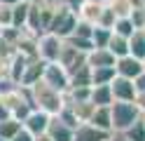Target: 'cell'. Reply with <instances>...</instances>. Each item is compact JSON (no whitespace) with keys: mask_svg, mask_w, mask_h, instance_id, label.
Here are the masks:
<instances>
[{"mask_svg":"<svg viewBox=\"0 0 145 141\" xmlns=\"http://www.w3.org/2000/svg\"><path fill=\"white\" fill-rule=\"evenodd\" d=\"M26 92H28V99L33 106L42 113H47V115H59L66 106V94L49 87L44 80H38L35 85L26 87Z\"/></svg>","mask_w":145,"mask_h":141,"instance_id":"6da1fadb","label":"cell"},{"mask_svg":"<svg viewBox=\"0 0 145 141\" xmlns=\"http://www.w3.org/2000/svg\"><path fill=\"white\" fill-rule=\"evenodd\" d=\"M77 21L80 19H77L75 9H72L70 5H66V3H59V5H54V17H52V24H49L47 33L66 40V38H70L72 33H75Z\"/></svg>","mask_w":145,"mask_h":141,"instance_id":"7a4b0ae2","label":"cell"},{"mask_svg":"<svg viewBox=\"0 0 145 141\" xmlns=\"http://www.w3.org/2000/svg\"><path fill=\"white\" fill-rule=\"evenodd\" d=\"M110 115H112V132H126L143 113L136 106V101H112Z\"/></svg>","mask_w":145,"mask_h":141,"instance_id":"3957f363","label":"cell"},{"mask_svg":"<svg viewBox=\"0 0 145 141\" xmlns=\"http://www.w3.org/2000/svg\"><path fill=\"white\" fill-rule=\"evenodd\" d=\"M61 50H63V40H61V38L52 35V33H42L38 38V56L42 61H47V64L59 61Z\"/></svg>","mask_w":145,"mask_h":141,"instance_id":"277c9868","label":"cell"},{"mask_svg":"<svg viewBox=\"0 0 145 141\" xmlns=\"http://www.w3.org/2000/svg\"><path fill=\"white\" fill-rule=\"evenodd\" d=\"M42 80L47 82L49 87L59 89V92H63V94H66L68 87H70V75H68V71L63 68L59 61H54V64H47V66H44V75H42Z\"/></svg>","mask_w":145,"mask_h":141,"instance_id":"5b68a950","label":"cell"},{"mask_svg":"<svg viewBox=\"0 0 145 141\" xmlns=\"http://www.w3.org/2000/svg\"><path fill=\"white\" fill-rule=\"evenodd\" d=\"M59 64H61L63 68L68 71V75H70L72 71H77L80 66L87 64V54L80 52V50H75L72 45H68L66 40H63V50H61V56H59Z\"/></svg>","mask_w":145,"mask_h":141,"instance_id":"8992f818","label":"cell"},{"mask_svg":"<svg viewBox=\"0 0 145 141\" xmlns=\"http://www.w3.org/2000/svg\"><path fill=\"white\" fill-rule=\"evenodd\" d=\"M143 71H145V64L140 59H136V56H131V54H126V56H122V59L115 61V73L120 75V78L136 80Z\"/></svg>","mask_w":145,"mask_h":141,"instance_id":"52a82bcc","label":"cell"},{"mask_svg":"<svg viewBox=\"0 0 145 141\" xmlns=\"http://www.w3.org/2000/svg\"><path fill=\"white\" fill-rule=\"evenodd\" d=\"M110 89H112V99L115 101H136V94H138L133 80L120 78V75H115V80L110 82Z\"/></svg>","mask_w":145,"mask_h":141,"instance_id":"ba28073f","label":"cell"},{"mask_svg":"<svg viewBox=\"0 0 145 141\" xmlns=\"http://www.w3.org/2000/svg\"><path fill=\"white\" fill-rule=\"evenodd\" d=\"M49 122H52V115H47V113H42V111L35 108L31 115L24 120V129H26V132H31L33 136H40V134H47Z\"/></svg>","mask_w":145,"mask_h":141,"instance_id":"9c48e42d","label":"cell"},{"mask_svg":"<svg viewBox=\"0 0 145 141\" xmlns=\"http://www.w3.org/2000/svg\"><path fill=\"white\" fill-rule=\"evenodd\" d=\"M110 139V132H103L94 127L91 122H82V125L75 127V134H72V141H108Z\"/></svg>","mask_w":145,"mask_h":141,"instance_id":"30bf717a","label":"cell"},{"mask_svg":"<svg viewBox=\"0 0 145 141\" xmlns=\"http://www.w3.org/2000/svg\"><path fill=\"white\" fill-rule=\"evenodd\" d=\"M44 66H47V61H42L40 56H38V59H31L28 64H26V71H24V75H21L19 87H31V85H35L38 80H42Z\"/></svg>","mask_w":145,"mask_h":141,"instance_id":"8fae6325","label":"cell"},{"mask_svg":"<svg viewBox=\"0 0 145 141\" xmlns=\"http://www.w3.org/2000/svg\"><path fill=\"white\" fill-rule=\"evenodd\" d=\"M47 134H49L52 141H72V134H75V129L68 127L66 122H61L56 115H52V122H49Z\"/></svg>","mask_w":145,"mask_h":141,"instance_id":"7c38bea8","label":"cell"},{"mask_svg":"<svg viewBox=\"0 0 145 141\" xmlns=\"http://www.w3.org/2000/svg\"><path fill=\"white\" fill-rule=\"evenodd\" d=\"M28 9H31L28 0H19L16 5H12V28H16V31H26V24H28Z\"/></svg>","mask_w":145,"mask_h":141,"instance_id":"4fadbf2b","label":"cell"},{"mask_svg":"<svg viewBox=\"0 0 145 141\" xmlns=\"http://www.w3.org/2000/svg\"><path fill=\"white\" fill-rule=\"evenodd\" d=\"M115 56L105 50V47H94L91 52L87 54V64L91 68H101V66H115Z\"/></svg>","mask_w":145,"mask_h":141,"instance_id":"5bb4252c","label":"cell"},{"mask_svg":"<svg viewBox=\"0 0 145 141\" xmlns=\"http://www.w3.org/2000/svg\"><path fill=\"white\" fill-rule=\"evenodd\" d=\"M91 122L94 127L103 129V132H110L112 134V115H110V106H96L94 115H91Z\"/></svg>","mask_w":145,"mask_h":141,"instance_id":"9a60e30c","label":"cell"},{"mask_svg":"<svg viewBox=\"0 0 145 141\" xmlns=\"http://www.w3.org/2000/svg\"><path fill=\"white\" fill-rule=\"evenodd\" d=\"M101 9H103V5L82 3V5L77 7V19H80V21L91 24V26H96V24H98V17H101Z\"/></svg>","mask_w":145,"mask_h":141,"instance_id":"2e32d148","label":"cell"},{"mask_svg":"<svg viewBox=\"0 0 145 141\" xmlns=\"http://www.w3.org/2000/svg\"><path fill=\"white\" fill-rule=\"evenodd\" d=\"M129 54L145 61V31H133L129 38Z\"/></svg>","mask_w":145,"mask_h":141,"instance_id":"e0dca14e","label":"cell"},{"mask_svg":"<svg viewBox=\"0 0 145 141\" xmlns=\"http://www.w3.org/2000/svg\"><path fill=\"white\" fill-rule=\"evenodd\" d=\"M115 99H112V89L110 85H94L91 87V103L96 106H110Z\"/></svg>","mask_w":145,"mask_h":141,"instance_id":"ac0fdd59","label":"cell"},{"mask_svg":"<svg viewBox=\"0 0 145 141\" xmlns=\"http://www.w3.org/2000/svg\"><path fill=\"white\" fill-rule=\"evenodd\" d=\"M68 106L72 108V113H75L80 125H82V122H89L91 115H94V111H96V103H91V101H77V103H68Z\"/></svg>","mask_w":145,"mask_h":141,"instance_id":"d6986e66","label":"cell"},{"mask_svg":"<svg viewBox=\"0 0 145 141\" xmlns=\"http://www.w3.org/2000/svg\"><path fill=\"white\" fill-rule=\"evenodd\" d=\"M105 50L110 52L115 59H122V56L129 54V38H122V35H115L112 33V38H110V42H108Z\"/></svg>","mask_w":145,"mask_h":141,"instance_id":"ffe728a7","label":"cell"},{"mask_svg":"<svg viewBox=\"0 0 145 141\" xmlns=\"http://www.w3.org/2000/svg\"><path fill=\"white\" fill-rule=\"evenodd\" d=\"M91 68V66H89ZM115 66H101V68H91V87L94 85H110L115 80Z\"/></svg>","mask_w":145,"mask_h":141,"instance_id":"44dd1931","label":"cell"},{"mask_svg":"<svg viewBox=\"0 0 145 141\" xmlns=\"http://www.w3.org/2000/svg\"><path fill=\"white\" fill-rule=\"evenodd\" d=\"M70 87H91V68H89V64L80 66L77 71L70 73Z\"/></svg>","mask_w":145,"mask_h":141,"instance_id":"7402d4cb","label":"cell"},{"mask_svg":"<svg viewBox=\"0 0 145 141\" xmlns=\"http://www.w3.org/2000/svg\"><path fill=\"white\" fill-rule=\"evenodd\" d=\"M21 122L16 120V118H10V120H5V122H0V139H7V141H12L16 134L21 132Z\"/></svg>","mask_w":145,"mask_h":141,"instance_id":"603a6c76","label":"cell"},{"mask_svg":"<svg viewBox=\"0 0 145 141\" xmlns=\"http://www.w3.org/2000/svg\"><path fill=\"white\" fill-rule=\"evenodd\" d=\"M122 134L129 139V141H145V120H143V115L136 120L126 132H122Z\"/></svg>","mask_w":145,"mask_h":141,"instance_id":"cb8c5ba5","label":"cell"},{"mask_svg":"<svg viewBox=\"0 0 145 141\" xmlns=\"http://www.w3.org/2000/svg\"><path fill=\"white\" fill-rule=\"evenodd\" d=\"M108 5L112 7V12H115V17H117V19H129L131 9H133L131 0H110Z\"/></svg>","mask_w":145,"mask_h":141,"instance_id":"d4e9b609","label":"cell"},{"mask_svg":"<svg viewBox=\"0 0 145 141\" xmlns=\"http://www.w3.org/2000/svg\"><path fill=\"white\" fill-rule=\"evenodd\" d=\"M115 21H117V17H115V12H112V7L110 5H103V9H101V17H98V28H108V31H112V26H115Z\"/></svg>","mask_w":145,"mask_h":141,"instance_id":"484cf974","label":"cell"},{"mask_svg":"<svg viewBox=\"0 0 145 141\" xmlns=\"http://www.w3.org/2000/svg\"><path fill=\"white\" fill-rule=\"evenodd\" d=\"M110 38H112V31L94 26V33H91V42H94V47H108Z\"/></svg>","mask_w":145,"mask_h":141,"instance_id":"4316f807","label":"cell"},{"mask_svg":"<svg viewBox=\"0 0 145 141\" xmlns=\"http://www.w3.org/2000/svg\"><path fill=\"white\" fill-rule=\"evenodd\" d=\"M136 31L133 24L129 21V19H117L115 26H112V33L115 35H122V38H131V33Z\"/></svg>","mask_w":145,"mask_h":141,"instance_id":"83f0119b","label":"cell"},{"mask_svg":"<svg viewBox=\"0 0 145 141\" xmlns=\"http://www.w3.org/2000/svg\"><path fill=\"white\" fill-rule=\"evenodd\" d=\"M129 21L133 24L136 31H145V7H133L129 14Z\"/></svg>","mask_w":145,"mask_h":141,"instance_id":"f1b7e54d","label":"cell"},{"mask_svg":"<svg viewBox=\"0 0 145 141\" xmlns=\"http://www.w3.org/2000/svg\"><path fill=\"white\" fill-rule=\"evenodd\" d=\"M12 28V5H0V31Z\"/></svg>","mask_w":145,"mask_h":141,"instance_id":"f546056e","label":"cell"},{"mask_svg":"<svg viewBox=\"0 0 145 141\" xmlns=\"http://www.w3.org/2000/svg\"><path fill=\"white\" fill-rule=\"evenodd\" d=\"M12 141H35V136L31 134V132H26V129L21 127V132H19V134H16Z\"/></svg>","mask_w":145,"mask_h":141,"instance_id":"4dcf8cb0","label":"cell"},{"mask_svg":"<svg viewBox=\"0 0 145 141\" xmlns=\"http://www.w3.org/2000/svg\"><path fill=\"white\" fill-rule=\"evenodd\" d=\"M133 85H136V92H145V71L133 80Z\"/></svg>","mask_w":145,"mask_h":141,"instance_id":"1f68e13d","label":"cell"},{"mask_svg":"<svg viewBox=\"0 0 145 141\" xmlns=\"http://www.w3.org/2000/svg\"><path fill=\"white\" fill-rule=\"evenodd\" d=\"M12 118V113H10V108L5 106L3 101H0V122H5V120H10Z\"/></svg>","mask_w":145,"mask_h":141,"instance_id":"d6a6232c","label":"cell"},{"mask_svg":"<svg viewBox=\"0 0 145 141\" xmlns=\"http://www.w3.org/2000/svg\"><path fill=\"white\" fill-rule=\"evenodd\" d=\"M136 106L140 108V113H145V92H138V94H136Z\"/></svg>","mask_w":145,"mask_h":141,"instance_id":"836d02e7","label":"cell"},{"mask_svg":"<svg viewBox=\"0 0 145 141\" xmlns=\"http://www.w3.org/2000/svg\"><path fill=\"white\" fill-rule=\"evenodd\" d=\"M110 141H129V139H126L122 132H112V134H110Z\"/></svg>","mask_w":145,"mask_h":141,"instance_id":"e575fe53","label":"cell"},{"mask_svg":"<svg viewBox=\"0 0 145 141\" xmlns=\"http://www.w3.org/2000/svg\"><path fill=\"white\" fill-rule=\"evenodd\" d=\"M82 3H94V5H108L110 0H82Z\"/></svg>","mask_w":145,"mask_h":141,"instance_id":"d590c367","label":"cell"},{"mask_svg":"<svg viewBox=\"0 0 145 141\" xmlns=\"http://www.w3.org/2000/svg\"><path fill=\"white\" fill-rule=\"evenodd\" d=\"M133 7H145V0H131Z\"/></svg>","mask_w":145,"mask_h":141,"instance_id":"8d00e7d4","label":"cell"},{"mask_svg":"<svg viewBox=\"0 0 145 141\" xmlns=\"http://www.w3.org/2000/svg\"><path fill=\"white\" fill-rule=\"evenodd\" d=\"M35 141H52L49 134H40V136H35Z\"/></svg>","mask_w":145,"mask_h":141,"instance_id":"74e56055","label":"cell"},{"mask_svg":"<svg viewBox=\"0 0 145 141\" xmlns=\"http://www.w3.org/2000/svg\"><path fill=\"white\" fill-rule=\"evenodd\" d=\"M19 0H0V5H16Z\"/></svg>","mask_w":145,"mask_h":141,"instance_id":"f35d334b","label":"cell"},{"mask_svg":"<svg viewBox=\"0 0 145 141\" xmlns=\"http://www.w3.org/2000/svg\"><path fill=\"white\" fill-rule=\"evenodd\" d=\"M42 3H47V5H59V3H63V0H42Z\"/></svg>","mask_w":145,"mask_h":141,"instance_id":"ab89813d","label":"cell"},{"mask_svg":"<svg viewBox=\"0 0 145 141\" xmlns=\"http://www.w3.org/2000/svg\"><path fill=\"white\" fill-rule=\"evenodd\" d=\"M0 40H3V31H0Z\"/></svg>","mask_w":145,"mask_h":141,"instance_id":"60d3db41","label":"cell"},{"mask_svg":"<svg viewBox=\"0 0 145 141\" xmlns=\"http://www.w3.org/2000/svg\"><path fill=\"white\" fill-rule=\"evenodd\" d=\"M28 3H35V0H28Z\"/></svg>","mask_w":145,"mask_h":141,"instance_id":"b9f144b4","label":"cell"},{"mask_svg":"<svg viewBox=\"0 0 145 141\" xmlns=\"http://www.w3.org/2000/svg\"><path fill=\"white\" fill-rule=\"evenodd\" d=\"M0 141H7V139H0Z\"/></svg>","mask_w":145,"mask_h":141,"instance_id":"7bdbcfd3","label":"cell"},{"mask_svg":"<svg viewBox=\"0 0 145 141\" xmlns=\"http://www.w3.org/2000/svg\"><path fill=\"white\" fill-rule=\"evenodd\" d=\"M143 120H145V113H143Z\"/></svg>","mask_w":145,"mask_h":141,"instance_id":"ee69618b","label":"cell"},{"mask_svg":"<svg viewBox=\"0 0 145 141\" xmlns=\"http://www.w3.org/2000/svg\"><path fill=\"white\" fill-rule=\"evenodd\" d=\"M108 141H110V139H108Z\"/></svg>","mask_w":145,"mask_h":141,"instance_id":"f6af8a7d","label":"cell"},{"mask_svg":"<svg viewBox=\"0 0 145 141\" xmlns=\"http://www.w3.org/2000/svg\"><path fill=\"white\" fill-rule=\"evenodd\" d=\"M143 64H145V61H143Z\"/></svg>","mask_w":145,"mask_h":141,"instance_id":"bcb514c9","label":"cell"}]
</instances>
